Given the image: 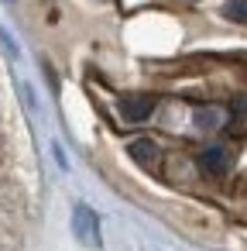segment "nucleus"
<instances>
[{"instance_id":"423d86ee","label":"nucleus","mask_w":247,"mask_h":251,"mask_svg":"<svg viewBox=\"0 0 247 251\" xmlns=\"http://www.w3.org/2000/svg\"><path fill=\"white\" fill-rule=\"evenodd\" d=\"M223 14L237 25H247V0H226L223 4Z\"/></svg>"},{"instance_id":"f257e3e1","label":"nucleus","mask_w":247,"mask_h":251,"mask_svg":"<svg viewBox=\"0 0 247 251\" xmlns=\"http://www.w3.org/2000/svg\"><path fill=\"white\" fill-rule=\"evenodd\" d=\"M72 230H76V237H79L86 248H100V217H96L86 203L76 206V213H72Z\"/></svg>"},{"instance_id":"39448f33","label":"nucleus","mask_w":247,"mask_h":251,"mask_svg":"<svg viewBox=\"0 0 247 251\" xmlns=\"http://www.w3.org/2000/svg\"><path fill=\"white\" fill-rule=\"evenodd\" d=\"M196 124H199L202 131H213V127L223 124V110H220V107H199V110H196Z\"/></svg>"},{"instance_id":"7ed1b4c3","label":"nucleus","mask_w":247,"mask_h":251,"mask_svg":"<svg viewBox=\"0 0 247 251\" xmlns=\"http://www.w3.org/2000/svg\"><path fill=\"white\" fill-rule=\"evenodd\" d=\"M199 169H202L206 176H223V172L230 169V151H226L223 145L202 148V151H199Z\"/></svg>"},{"instance_id":"20e7f679","label":"nucleus","mask_w":247,"mask_h":251,"mask_svg":"<svg viewBox=\"0 0 247 251\" xmlns=\"http://www.w3.org/2000/svg\"><path fill=\"white\" fill-rule=\"evenodd\" d=\"M131 158L141 165V169H158V162H161V151H158V145L151 141V138H137V141H131Z\"/></svg>"},{"instance_id":"f03ea898","label":"nucleus","mask_w":247,"mask_h":251,"mask_svg":"<svg viewBox=\"0 0 247 251\" xmlns=\"http://www.w3.org/2000/svg\"><path fill=\"white\" fill-rule=\"evenodd\" d=\"M120 114H124V121H148L155 114V97H148V93L124 97L120 100Z\"/></svg>"}]
</instances>
